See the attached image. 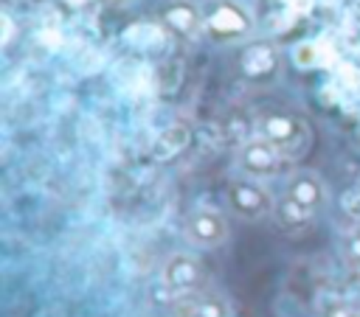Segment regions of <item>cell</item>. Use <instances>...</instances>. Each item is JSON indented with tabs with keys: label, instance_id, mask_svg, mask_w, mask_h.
<instances>
[{
	"label": "cell",
	"instance_id": "obj_20",
	"mask_svg": "<svg viewBox=\"0 0 360 317\" xmlns=\"http://www.w3.org/2000/svg\"><path fill=\"white\" fill-rule=\"evenodd\" d=\"M0 25H3V34H0V42H3V45H8V42H11V36H14V22H11V17H8L6 11L0 14Z\"/></svg>",
	"mask_w": 360,
	"mask_h": 317
},
{
	"label": "cell",
	"instance_id": "obj_10",
	"mask_svg": "<svg viewBox=\"0 0 360 317\" xmlns=\"http://www.w3.org/2000/svg\"><path fill=\"white\" fill-rule=\"evenodd\" d=\"M191 143V126L186 121H174L169 123L166 129H160V135L155 137V146H152V154L158 160H172L177 157L180 151H186Z\"/></svg>",
	"mask_w": 360,
	"mask_h": 317
},
{
	"label": "cell",
	"instance_id": "obj_9",
	"mask_svg": "<svg viewBox=\"0 0 360 317\" xmlns=\"http://www.w3.org/2000/svg\"><path fill=\"white\" fill-rule=\"evenodd\" d=\"M287 196H290L292 202L304 205L307 210L318 213V210L326 205V196H329V194H326L323 180H321L315 171H298V174H292L290 182H287Z\"/></svg>",
	"mask_w": 360,
	"mask_h": 317
},
{
	"label": "cell",
	"instance_id": "obj_7",
	"mask_svg": "<svg viewBox=\"0 0 360 317\" xmlns=\"http://www.w3.org/2000/svg\"><path fill=\"white\" fill-rule=\"evenodd\" d=\"M281 160H284V154H281L273 143H267L264 137H253V140H248V143L239 149V168H242L248 177H253V180L278 174Z\"/></svg>",
	"mask_w": 360,
	"mask_h": 317
},
{
	"label": "cell",
	"instance_id": "obj_24",
	"mask_svg": "<svg viewBox=\"0 0 360 317\" xmlns=\"http://www.w3.org/2000/svg\"><path fill=\"white\" fill-rule=\"evenodd\" d=\"M354 188H357V191H360V180H357V185H354Z\"/></svg>",
	"mask_w": 360,
	"mask_h": 317
},
{
	"label": "cell",
	"instance_id": "obj_1",
	"mask_svg": "<svg viewBox=\"0 0 360 317\" xmlns=\"http://www.w3.org/2000/svg\"><path fill=\"white\" fill-rule=\"evenodd\" d=\"M259 137L273 143L284 157H298L309 140V129L304 118L292 112H267L259 118Z\"/></svg>",
	"mask_w": 360,
	"mask_h": 317
},
{
	"label": "cell",
	"instance_id": "obj_3",
	"mask_svg": "<svg viewBox=\"0 0 360 317\" xmlns=\"http://www.w3.org/2000/svg\"><path fill=\"white\" fill-rule=\"evenodd\" d=\"M208 272H205V264L191 255V252H172L163 267H160V283L169 289V292H197L202 289Z\"/></svg>",
	"mask_w": 360,
	"mask_h": 317
},
{
	"label": "cell",
	"instance_id": "obj_18",
	"mask_svg": "<svg viewBox=\"0 0 360 317\" xmlns=\"http://www.w3.org/2000/svg\"><path fill=\"white\" fill-rule=\"evenodd\" d=\"M321 317H360V311L354 306H349V303H329L321 311Z\"/></svg>",
	"mask_w": 360,
	"mask_h": 317
},
{
	"label": "cell",
	"instance_id": "obj_21",
	"mask_svg": "<svg viewBox=\"0 0 360 317\" xmlns=\"http://www.w3.org/2000/svg\"><path fill=\"white\" fill-rule=\"evenodd\" d=\"M62 3H65L68 8H76V11H82V8H87L93 0H62Z\"/></svg>",
	"mask_w": 360,
	"mask_h": 317
},
{
	"label": "cell",
	"instance_id": "obj_13",
	"mask_svg": "<svg viewBox=\"0 0 360 317\" xmlns=\"http://www.w3.org/2000/svg\"><path fill=\"white\" fill-rule=\"evenodd\" d=\"M312 216H315L312 210H307L304 205L292 202L287 194H284L281 199H276L273 219H276V224H278V227H284V230H301V227H307V224H309V219H312Z\"/></svg>",
	"mask_w": 360,
	"mask_h": 317
},
{
	"label": "cell",
	"instance_id": "obj_16",
	"mask_svg": "<svg viewBox=\"0 0 360 317\" xmlns=\"http://www.w3.org/2000/svg\"><path fill=\"white\" fill-rule=\"evenodd\" d=\"M340 205H343V210H346L352 219H357V222H360V191H357V188H349V191L343 194Z\"/></svg>",
	"mask_w": 360,
	"mask_h": 317
},
{
	"label": "cell",
	"instance_id": "obj_19",
	"mask_svg": "<svg viewBox=\"0 0 360 317\" xmlns=\"http://www.w3.org/2000/svg\"><path fill=\"white\" fill-rule=\"evenodd\" d=\"M315 3H318V0H284V6H287V11H290L292 17H301V14H309V11L315 8Z\"/></svg>",
	"mask_w": 360,
	"mask_h": 317
},
{
	"label": "cell",
	"instance_id": "obj_6",
	"mask_svg": "<svg viewBox=\"0 0 360 317\" xmlns=\"http://www.w3.org/2000/svg\"><path fill=\"white\" fill-rule=\"evenodd\" d=\"M281 67V56H278V48L267 39H259V42H250L242 48L239 53V70L245 79L250 81H264V79H273Z\"/></svg>",
	"mask_w": 360,
	"mask_h": 317
},
{
	"label": "cell",
	"instance_id": "obj_22",
	"mask_svg": "<svg viewBox=\"0 0 360 317\" xmlns=\"http://www.w3.org/2000/svg\"><path fill=\"white\" fill-rule=\"evenodd\" d=\"M349 250H352V255H354V258H360V230L352 236V241H349Z\"/></svg>",
	"mask_w": 360,
	"mask_h": 317
},
{
	"label": "cell",
	"instance_id": "obj_17",
	"mask_svg": "<svg viewBox=\"0 0 360 317\" xmlns=\"http://www.w3.org/2000/svg\"><path fill=\"white\" fill-rule=\"evenodd\" d=\"M65 42V36H62V31L56 28V25H48V28H42L39 31V45H45V48H59Z\"/></svg>",
	"mask_w": 360,
	"mask_h": 317
},
{
	"label": "cell",
	"instance_id": "obj_8",
	"mask_svg": "<svg viewBox=\"0 0 360 317\" xmlns=\"http://www.w3.org/2000/svg\"><path fill=\"white\" fill-rule=\"evenodd\" d=\"M160 22L177 36H194L205 25V14L191 0H169L160 6Z\"/></svg>",
	"mask_w": 360,
	"mask_h": 317
},
{
	"label": "cell",
	"instance_id": "obj_11",
	"mask_svg": "<svg viewBox=\"0 0 360 317\" xmlns=\"http://www.w3.org/2000/svg\"><path fill=\"white\" fill-rule=\"evenodd\" d=\"M121 39L127 45H135V48H155L166 39V31H163V22H155V20H135L129 22L124 31H121Z\"/></svg>",
	"mask_w": 360,
	"mask_h": 317
},
{
	"label": "cell",
	"instance_id": "obj_4",
	"mask_svg": "<svg viewBox=\"0 0 360 317\" xmlns=\"http://www.w3.org/2000/svg\"><path fill=\"white\" fill-rule=\"evenodd\" d=\"M228 219L214 210V208H197L186 216L183 222V236L188 244L202 247V250H214L219 244L228 241Z\"/></svg>",
	"mask_w": 360,
	"mask_h": 317
},
{
	"label": "cell",
	"instance_id": "obj_23",
	"mask_svg": "<svg viewBox=\"0 0 360 317\" xmlns=\"http://www.w3.org/2000/svg\"><path fill=\"white\" fill-rule=\"evenodd\" d=\"M22 3H37V0H22Z\"/></svg>",
	"mask_w": 360,
	"mask_h": 317
},
{
	"label": "cell",
	"instance_id": "obj_15",
	"mask_svg": "<svg viewBox=\"0 0 360 317\" xmlns=\"http://www.w3.org/2000/svg\"><path fill=\"white\" fill-rule=\"evenodd\" d=\"M338 81L346 90H360V65H354V62H338Z\"/></svg>",
	"mask_w": 360,
	"mask_h": 317
},
{
	"label": "cell",
	"instance_id": "obj_12",
	"mask_svg": "<svg viewBox=\"0 0 360 317\" xmlns=\"http://www.w3.org/2000/svg\"><path fill=\"white\" fill-rule=\"evenodd\" d=\"M174 317H228V306L217 295H194L177 306Z\"/></svg>",
	"mask_w": 360,
	"mask_h": 317
},
{
	"label": "cell",
	"instance_id": "obj_2",
	"mask_svg": "<svg viewBox=\"0 0 360 317\" xmlns=\"http://www.w3.org/2000/svg\"><path fill=\"white\" fill-rule=\"evenodd\" d=\"M225 199H228V208L236 216L250 219V222L270 216L273 208H276V199L270 196V191L253 177H233L225 185Z\"/></svg>",
	"mask_w": 360,
	"mask_h": 317
},
{
	"label": "cell",
	"instance_id": "obj_14",
	"mask_svg": "<svg viewBox=\"0 0 360 317\" xmlns=\"http://www.w3.org/2000/svg\"><path fill=\"white\" fill-rule=\"evenodd\" d=\"M292 65H295V67H301V70L323 67V62H321V48H318V39H301V42L292 48Z\"/></svg>",
	"mask_w": 360,
	"mask_h": 317
},
{
	"label": "cell",
	"instance_id": "obj_5",
	"mask_svg": "<svg viewBox=\"0 0 360 317\" xmlns=\"http://www.w3.org/2000/svg\"><path fill=\"white\" fill-rule=\"evenodd\" d=\"M250 14L233 0H217L205 11V31L214 39H239L250 31Z\"/></svg>",
	"mask_w": 360,
	"mask_h": 317
}]
</instances>
